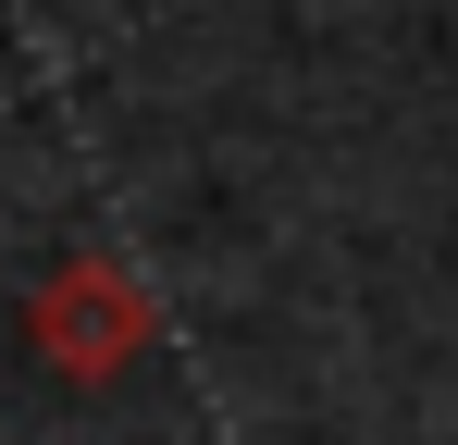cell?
<instances>
[{
  "mask_svg": "<svg viewBox=\"0 0 458 445\" xmlns=\"http://www.w3.org/2000/svg\"><path fill=\"white\" fill-rule=\"evenodd\" d=\"M149 334H161V297L137 285V273H124L112 248L63 260L50 285L25 297V347H38V359L63 371V383H112V371H124L137 347H149Z\"/></svg>",
  "mask_w": 458,
  "mask_h": 445,
  "instance_id": "1",
  "label": "cell"
}]
</instances>
